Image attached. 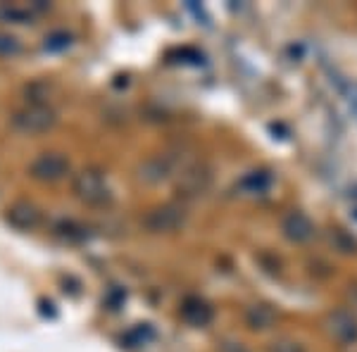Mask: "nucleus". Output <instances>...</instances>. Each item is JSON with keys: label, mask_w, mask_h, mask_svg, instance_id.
Masks as SVG:
<instances>
[{"label": "nucleus", "mask_w": 357, "mask_h": 352, "mask_svg": "<svg viewBox=\"0 0 357 352\" xmlns=\"http://www.w3.org/2000/svg\"><path fill=\"white\" fill-rule=\"evenodd\" d=\"M281 234L296 245H303V243H310L314 238L317 229H314V222L310 219L305 212L301 210H293L289 215H284L281 219Z\"/></svg>", "instance_id": "6"}, {"label": "nucleus", "mask_w": 357, "mask_h": 352, "mask_svg": "<svg viewBox=\"0 0 357 352\" xmlns=\"http://www.w3.org/2000/svg\"><path fill=\"white\" fill-rule=\"evenodd\" d=\"M276 319H279V314H276V309L272 305L267 303H257V305H250V307L245 309V324L252 328V331H269Z\"/></svg>", "instance_id": "12"}, {"label": "nucleus", "mask_w": 357, "mask_h": 352, "mask_svg": "<svg viewBox=\"0 0 357 352\" xmlns=\"http://www.w3.org/2000/svg\"><path fill=\"white\" fill-rule=\"evenodd\" d=\"M3 15L8 17V20H17V22H29V15H26V13H20V10H15V8L5 10Z\"/></svg>", "instance_id": "18"}, {"label": "nucleus", "mask_w": 357, "mask_h": 352, "mask_svg": "<svg viewBox=\"0 0 357 352\" xmlns=\"http://www.w3.org/2000/svg\"><path fill=\"white\" fill-rule=\"evenodd\" d=\"M326 333L336 340L338 345H355L357 343V319L348 309H333L326 314Z\"/></svg>", "instance_id": "5"}, {"label": "nucleus", "mask_w": 357, "mask_h": 352, "mask_svg": "<svg viewBox=\"0 0 357 352\" xmlns=\"http://www.w3.org/2000/svg\"><path fill=\"white\" fill-rule=\"evenodd\" d=\"M22 45L17 41L15 36H8V33H0V55L3 57H13V55H20Z\"/></svg>", "instance_id": "16"}, {"label": "nucleus", "mask_w": 357, "mask_h": 352, "mask_svg": "<svg viewBox=\"0 0 357 352\" xmlns=\"http://www.w3.org/2000/svg\"><path fill=\"white\" fill-rule=\"evenodd\" d=\"M212 183V169L205 164H188L181 169L176 181V190L181 198H198Z\"/></svg>", "instance_id": "3"}, {"label": "nucleus", "mask_w": 357, "mask_h": 352, "mask_svg": "<svg viewBox=\"0 0 357 352\" xmlns=\"http://www.w3.org/2000/svg\"><path fill=\"white\" fill-rule=\"evenodd\" d=\"M29 171L38 181H60L69 171V160L60 153H43L33 160Z\"/></svg>", "instance_id": "7"}, {"label": "nucleus", "mask_w": 357, "mask_h": 352, "mask_svg": "<svg viewBox=\"0 0 357 352\" xmlns=\"http://www.w3.org/2000/svg\"><path fill=\"white\" fill-rule=\"evenodd\" d=\"M126 338H129L134 345H146L148 340L153 338V328L148 324H141V326H136L134 331H129V336H126Z\"/></svg>", "instance_id": "17"}, {"label": "nucleus", "mask_w": 357, "mask_h": 352, "mask_svg": "<svg viewBox=\"0 0 357 352\" xmlns=\"http://www.w3.org/2000/svg\"><path fill=\"white\" fill-rule=\"evenodd\" d=\"M69 43H72V36H69V33L55 31V33H50V36L45 38V50H53V53H57V50L69 48Z\"/></svg>", "instance_id": "14"}, {"label": "nucleus", "mask_w": 357, "mask_h": 352, "mask_svg": "<svg viewBox=\"0 0 357 352\" xmlns=\"http://www.w3.org/2000/svg\"><path fill=\"white\" fill-rule=\"evenodd\" d=\"M267 352H307V350H305V345L301 343V340L281 336V338H276L267 345Z\"/></svg>", "instance_id": "13"}, {"label": "nucleus", "mask_w": 357, "mask_h": 352, "mask_svg": "<svg viewBox=\"0 0 357 352\" xmlns=\"http://www.w3.org/2000/svg\"><path fill=\"white\" fill-rule=\"evenodd\" d=\"M5 219H8L10 227H15L17 231H31L38 227V222H41V212H38L31 203H26V200H20V203L8 207Z\"/></svg>", "instance_id": "9"}, {"label": "nucleus", "mask_w": 357, "mask_h": 352, "mask_svg": "<svg viewBox=\"0 0 357 352\" xmlns=\"http://www.w3.org/2000/svg\"><path fill=\"white\" fill-rule=\"evenodd\" d=\"M224 352H248V350L241 343H229V345H224Z\"/></svg>", "instance_id": "19"}, {"label": "nucleus", "mask_w": 357, "mask_h": 352, "mask_svg": "<svg viewBox=\"0 0 357 352\" xmlns=\"http://www.w3.org/2000/svg\"><path fill=\"white\" fill-rule=\"evenodd\" d=\"M13 124L24 134H43L55 124V112L45 105H29L15 112Z\"/></svg>", "instance_id": "4"}, {"label": "nucleus", "mask_w": 357, "mask_h": 352, "mask_svg": "<svg viewBox=\"0 0 357 352\" xmlns=\"http://www.w3.org/2000/svg\"><path fill=\"white\" fill-rule=\"evenodd\" d=\"M186 224V210L181 205H160L153 207L146 217H143V227L153 234H172V231L181 229Z\"/></svg>", "instance_id": "2"}, {"label": "nucleus", "mask_w": 357, "mask_h": 352, "mask_svg": "<svg viewBox=\"0 0 357 352\" xmlns=\"http://www.w3.org/2000/svg\"><path fill=\"white\" fill-rule=\"evenodd\" d=\"M272 183H274V176L269 174V171L255 169V171H248V174L238 178L236 190H238L241 195H264L269 188H272Z\"/></svg>", "instance_id": "11"}, {"label": "nucleus", "mask_w": 357, "mask_h": 352, "mask_svg": "<svg viewBox=\"0 0 357 352\" xmlns=\"http://www.w3.org/2000/svg\"><path fill=\"white\" fill-rule=\"evenodd\" d=\"M72 190L82 203L93 205V207H105L112 203V190L107 186V181L102 178L100 171L96 169H84L74 176Z\"/></svg>", "instance_id": "1"}, {"label": "nucleus", "mask_w": 357, "mask_h": 352, "mask_svg": "<svg viewBox=\"0 0 357 352\" xmlns=\"http://www.w3.org/2000/svg\"><path fill=\"white\" fill-rule=\"evenodd\" d=\"M178 314H181V319L186 321V324H191V326H207L212 321V316H215V312H212V307L205 303V300L186 298L181 303Z\"/></svg>", "instance_id": "10"}, {"label": "nucleus", "mask_w": 357, "mask_h": 352, "mask_svg": "<svg viewBox=\"0 0 357 352\" xmlns=\"http://www.w3.org/2000/svg\"><path fill=\"white\" fill-rule=\"evenodd\" d=\"M172 169H174V162H172L169 155H155V158H148L138 167V178L153 186V183H162L165 178H169Z\"/></svg>", "instance_id": "8"}, {"label": "nucleus", "mask_w": 357, "mask_h": 352, "mask_svg": "<svg viewBox=\"0 0 357 352\" xmlns=\"http://www.w3.org/2000/svg\"><path fill=\"white\" fill-rule=\"evenodd\" d=\"M57 234L65 236L69 240H84L86 238V229L79 227V224L74 222H62L60 227H57Z\"/></svg>", "instance_id": "15"}]
</instances>
